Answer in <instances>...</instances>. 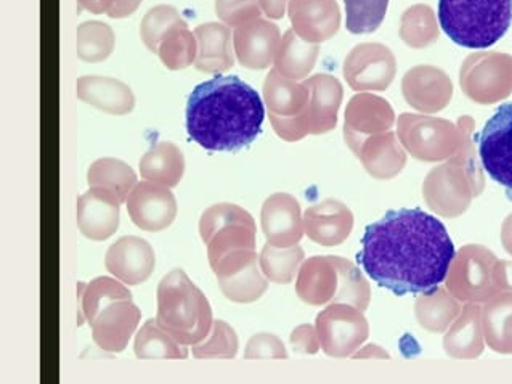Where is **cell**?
Segmentation results:
<instances>
[{"mask_svg":"<svg viewBox=\"0 0 512 384\" xmlns=\"http://www.w3.org/2000/svg\"><path fill=\"white\" fill-rule=\"evenodd\" d=\"M200 235L208 245L211 269L241 254L256 251V222L241 206L219 203L204 211Z\"/></svg>","mask_w":512,"mask_h":384,"instance_id":"obj_5","label":"cell"},{"mask_svg":"<svg viewBox=\"0 0 512 384\" xmlns=\"http://www.w3.org/2000/svg\"><path fill=\"white\" fill-rule=\"evenodd\" d=\"M443 33L466 49H488L508 33L512 0H439Z\"/></svg>","mask_w":512,"mask_h":384,"instance_id":"obj_4","label":"cell"},{"mask_svg":"<svg viewBox=\"0 0 512 384\" xmlns=\"http://www.w3.org/2000/svg\"><path fill=\"white\" fill-rule=\"evenodd\" d=\"M501 243L504 250L512 256V214H509L501 225Z\"/></svg>","mask_w":512,"mask_h":384,"instance_id":"obj_55","label":"cell"},{"mask_svg":"<svg viewBox=\"0 0 512 384\" xmlns=\"http://www.w3.org/2000/svg\"><path fill=\"white\" fill-rule=\"evenodd\" d=\"M354 359H391V354L378 344H366L352 354Z\"/></svg>","mask_w":512,"mask_h":384,"instance_id":"obj_52","label":"cell"},{"mask_svg":"<svg viewBox=\"0 0 512 384\" xmlns=\"http://www.w3.org/2000/svg\"><path fill=\"white\" fill-rule=\"evenodd\" d=\"M399 137L410 155L421 161L450 160L460 148V127L447 119L402 115Z\"/></svg>","mask_w":512,"mask_h":384,"instance_id":"obj_8","label":"cell"},{"mask_svg":"<svg viewBox=\"0 0 512 384\" xmlns=\"http://www.w3.org/2000/svg\"><path fill=\"white\" fill-rule=\"evenodd\" d=\"M185 172V158L172 142H159L140 160V176L164 187H175Z\"/></svg>","mask_w":512,"mask_h":384,"instance_id":"obj_32","label":"cell"},{"mask_svg":"<svg viewBox=\"0 0 512 384\" xmlns=\"http://www.w3.org/2000/svg\"><path fill=\"white\" fill-rule=\"evenodd\" d=\"M135 356L142 360L187 359L188 349L169 335L156 319L143 323L135 336Z\"/></svg>","mask_w":512,"mask_h":384,"instance_id":"obj_37","label":"cell"},{"mask_svg":"<svg viewBox=\"0 0 512 384\" xmlns=\"http://www.w3.org/2000/svg\"><path fill=\"white\" fill-rule=\"evenodd\" d=\"M443 349L453 359L472 360L482 356L485 349L482 307L468 303L448 328L443 338Z\"/></svg>","mask_w":512,"mask_h":384,"instance_id":"obj_26","label":"cell"},{"mask_svg":"<svg viewBox=\"0 0 512 384\" xmlns=\"http://www.w3.org/2000/svg\"><path fill=\"white\" fill-rule=\"evenodd\" d=\"M339 290V270L333 256H313L302 262L296 293L309 306L333 303Z\"/></svg>","mask_w":512,"mask_h":384,"instance_id":"obj_23","label":"cell"},{"mask_svg":"<svg viewBox=\"0 0 512 384\" xmlns=\"http://www.w3.org/2000/svg\"><path fill=\"white\" fill-rule=\"evenodd\" d=\"M264 102L238 76H217L191 92L187 131L209 152H238L262 132Z\"/></svg>","mask_w":512,"mask_h":384,"instance_id":"obj_2","label":"cell"},{"mask_svg":"<svg viewBox=\"0 0 512 384\" xmlns=\"http://www.w3.org/2000/svg\"><path fill=\"white\" fill-rule=\"evenodd\" d=\"M140 4L142 0H113V5L106 15L114 20L131 17L132 13L139 9Z\"/></svg>","mask_w":512,"mask_h":384,"instance_id":"obj_51","label":"cell"},{"mask_svg":"<svg viewBox=\"0 0 512 384\" xmlns=\"http://www.w3.org/2000/svg\"><path fill=\"white\" fill-rule=\"evenodd\" d=\"M458 127L461 131V142L458 152L450 158L455 163L461 164L471 176L472 184H474V190H476V197H479L480 193L484 192L485 179L484 172L480 168L479 160H477L476 148H474V142H472V132H474V119L469 116H463L458 121Z\"/></svg>","mask_w":512,"mask_h":384,"instance_id":"obj_46","label":"cell"},{"mask_svg":"<svg viewBox=\"0 0 512 384\" xmlns=\"http://www.w3.org/2000/svg\"><path fill=\"white\" fill-rule=\"evenodd\" d=\"M261 224L267 243L277 248L297 245L304 237L301 205L289 193H273L264 201Z\"/></svg>","mask_w":512,"mask_h":384,"instance_id":"obj_14","label":"cell"},{"mask_svg":"<svg viewBox=\"0 0 512 384\" xmlns=\"http://www.w3.org/2000/svg\"><path fill=\"white\" fill-rule=\"evenodd\" d=\"M87 182L92 188H102L126 203L132 188L137 185V174L129 164L116 158H100L92 163L87 172Z\"/></svg>","mask_w":512,"mask_h":384,"instance_id":"obj_35","label":"cell"},{"mask_svg":"<svg viewBox=\"0 0 512 384\" xmlns=\"http://www.w3.org/2000/svg\"><path fill=\"white\" fill-rule=\"evenodd\" d=\"M119 206L111 193L90 187L78 198L79 232L94 242L108 240L119 227Z\"/></svg>","mask_w":512,"mask_h":384,"instance_id":"obj_22","label":"cell"},{"mask_svg":"<svg viewBox=\"0 0 512 384\" xmlns=\"http://www.w3.org/2000/svg\"><path fill=\"white\" fill-rule=\"evenodd\" d=\"M238 352V336L224 320H216L211 333L193 346L196 359H233Z\"/></svg>","mask_w":512,"mask_h":384,"instance_id":"obj_45","label":"cell"},{"mask_svg":"<svg viewBox=\"0 0 512 384\" xmlns=\"http://www.w3.org/2000/svg\"><path fill=\"white\" fill-rule=\"evenodd\" d=\"M400 36L415 49H424L427 45L434 44L439 37V26L432 10L426 5H418L408 10L402 18Z\"/></svg>","mask_w":512,"mask_h":384,"instance_id":"obj_42","label":"cell"},{"mask_svg":"<svg viewBox=\"0 0 512 384\" xmlns=\"http://www.w3.org/2000/svg\"><path fill=\"white\" fill-rule=\"evenodd\" d=\"M79 325L84 322H94L98 312L106 304L119 299H132V293L126 283L114 277H97L86 285L79 282Z\"/></svg>","mask_w":512,"mask_h":384,"instance_id":"obj_34","label":"cell"},{"mask_svg":"<svg viewBox=\"0 0 512 384\" xmlns=\"http://www.w3.org/2000/svg\"><path fill=\"white\" fill-rule=\"evenodd\" d=\"M320 47L318 44L304 41L294 29H289L281 39L280 49L275 57V70L285 78L299 81L309 76L317 62Z\"/></svg>","mask_w":512,"mask_h":384,"instance_id":"obj_33","label":"cell"},{"mask_svg":"<svg viewBox=\"0 0 512 384\" xmlns=\"http://www.w3.org/2000/svg\"><path fill=\"white\" fill-rule=\"evenodd\" d=\"M397 73L395 57L381 44H360L344 62V76L354 90H386Z\"/></svg>","mask_w":512,"mask_h":384,"instance_id":"obj_12","label":"cell"},{"mask_svg":"<svg viewBox=\"0 0 512 384\" xmlns=\"http://www.w3.org/2000/svg\"><path fill=\"white\" fill-rule=\"evenodd\" d=\"M479 156L495 182L512 192V103H504L479 135Z\"/></svg>","mask_w":512,"mask_h":384,"instance_id":"obj_11","label":"cell"},{"mask_svg":"<svg viewBox=\"0 0 512 384\" xmlns=\"http://www.w3.org/2000/svg\"><path fill=\"white\" fill-rule=\"evenodd\" d=\"M496 261L485 246H463L448 269L445 288L461 303H485L501 291L493 278Z\"/></svg>","mask_w":512,"mask_h":384,"instance_id":"obj_6","label":"cell"},{"mask_svg":"<svg viewBox=\"0 0 512 384\" xmlns=\"http://www.w3.org/2000/svg\"><path fill=\"white\" fill-rule=\"evenodd\" d=\"M289 341L293 344L294 351L299 352V354L313 356L322 348L317 327H313L310 323H304V325L294 328Z\"/></svg>","mask_w":512,"mask_h":384,"instance_id":"obj_49","label":"cell"},{"mask_svg":"<svg viewBox=\"0 0 512 384\" xmlns=\"http://www.w3.org/2000/svg\"><path fill=\"white\" fill-rule=\"evenodd\" d=\"M217 280L225 298L238 304L254 303L269 288V280L262 274L259 258Z\"/></svg>","mask_w":512,"mask_h":384,"instance_id":"obj_36","label":"cell"},{"mask_svg":"<svg viewBox=\"0 0 512 384\" xmlns=\"http://www.w3.org/2000/svg\"><path fill=\"white\" fill-rule=\"evenodd\" d=\"M116 37L102 21H87L78 28V57L82 62H103L113 54Z\"/></svg>","mask_w":512,"mask_h":384,"instance_id":"obj_40","label":"cell"},{"mask_svg":"<svg viewBox=\"0 0 512 384\" xmlns=\"http://www.w3.org/2000/svg\"><path fill=\"white\" fill-rule=\"evenodd\" d=\"M78 97L108 115L122 116L135 107L134 92L122 81L105 76H82L78 81Z\"/></svg>","mask_w":512,"mask_h":384,"instance_id":"obj_27","label":"cell"},{"mask_svg":"<svg viewBox=\"0 0 512 384\" xmlns=\"http://www.w3.org/2000/svg\"><path fill=\"white\" fill-rule=\"evenodd\" d=\"M344 4L350 33L370 34L382 25L389 0H344Z\"/></svg>","mask_w":512,"mask_h":384,"instance_id":"obj_44","label":"cell"},{"mask_svg":"<svg viewBox=\"0 0 512 384\" xmlns=\"http://www.w3.org/2000/svg\"><path fill=\"white\" fill-rule=\"evenodd\" d=\"M79 12L87 10V12L94 13V15H102L108 13L113 5V0H78Z\"/></svg>","mask_w":512,"mask_h":384,"instance_id":"obj_54","label":"cell"},{"mask_svg":"<svg viewBox=\"0 0 512 384\" xmlns=\"http://www.w3.org/2000/svg\"><path fill=\"white\" fill-rule=\"evenodd\" d=\"M289 18L297 36L312 44L328 41L341 25L336 0H289Z\"/></svg>","mask_w":512,"mask_h":384,"instance_id":"obj_20","label":"cell"},{"mask_svg":"<svg viewBox=\"0 0 512 384\" xmlns=\"http://www.w3.org/2000/svg\"><path fill=\"white\" fill-rule=\"evenodd\" d=\"M423 195L431 211L455 219L468 211L472 198H476V190L469 172L450 160L427 174Z\"/></svg>","mask_w":512,"mask_h":384,"instance_id":"obj_10","label":"cell"},{"mask_svg":"<svg viewBox=\"0 0 512 384\" xmlns=\"http://www.w3.org/2000/svg\"><path fill=\"white\" fill-rule=\"evenodd\" d=\"M304 258V250L299 245L277 248L267 243L259 256V266L269 282L286 285L299 274Z\"/></svg>","mask_w":512,"mask_h":384,"instance_id":"obj_38","label":"cell"},{"mask_svg":"<svg viewBox=\"0 0 512 384\" xmlns=\"http://www.w3.org/2000/svg\"><path fill=\"white\" fill-rule=\"evenodd\" d=\"M156 322L185 346H195L211 333V304L185 270H172L159 283Z\"/></svg>","mask_w":512,"mask_h":384,"instance_id":"obj_3","label":"cell"},{"mask_svg":"<svg viewBox=\"0 0 512 384\" xmlns=\"http://www.w3.org/2000/svg\"><path fill=\"white\" fill-rule=\"evenodd\" d=\"M352 229L354 214L341 201L326 200L305 209V235L318 245H341L349 238Z\"/></svg>","mask_w":512,"mask_h":384,"instance_id":"obj_21","label":"cell"},{"mask_svg":"<svg viewBox=\"0 0 512 384\" xmlns=\"http://www.w3.org/2000/svg\"><path fill=\"white\" fill-rule=\"evenodd\" d=\"M159 58L172 71L185 70L195 65L198 57V39L187 26L172 28L159 45Z\"/></svg>","mask_w":512,"mask_h":384,"instance_id":"obj_39","label":"cell"},{"mask_svg":"<svg viewBox=\"0 0 512 384\" xmlns=\"http://www.w3.org/2000/svg\"><path fill=\"white\" fill-rule=\"evenodd\" d=\"M352 152L360 158L366 171L374 179H392L407 164V155L397 142L394 132L370 135L358 143Z\"/></svg>","mask_w":512,"mask_h":384,"instance_id":"obj_25","label":"cell"},{"mask_svg":"<svg viewBox=\"0 0 512 384\" xmlns=\"http://www.w3.org/2000/svg\"><path fill=\"white\" fill-rule=\"evenodd\" d=\"M461 309L460 301L447 288L440 286L424 291L415 301L416 320L431 333L447 331L460 315Z\"/></svg>","mask_w":512,"mask_h":384,"instance_id":"obj_30","label":"cell"},{"mask_svg":"<svg viewBox=\"0 0 512 384\" xmlns=\"http://www.w3.org/2000/svg\"><path fill=\"white\" fill-rule=\"evenodd\" d=\"M403 95L411 107L424 113H437L447 107L453 95V84L445 71L435 66H416L405 74Z\"/></svg>","mask_w":512,"mask_h":384,"instance_id":"obj_19","label":"cell"},{"mask_svg":"<svg viewBox=\"0 0 512 384\" xmlns=\"http://www.w3.org/2000/svg\"><path fill=\"white\" fill-rule=\"evenodd\" d=\"M244 359H288V351L278 336L259 333L246 344Z\"/></svg>","mask_w":512,"mask_h":384,"instance_id":"obj_48","label":"cell"},{"mask_svg":"<svg viewBox=\"0 0 512 384\" xmlns=\"http://www.w3.org/2000/svg\"><path fill=\"white\" fill-rule=\"evenodd\" d=\"M233 44L241 65L251 70H265L275 62L280 49V29L269 21L256 18L235 29Z\"/></svg>","mask_w":512,"mask_h":384,"instance_id":"obj_16","label":"cell"},{"mask_svg":"<svg viewBox=\"0 0 512 384\" xmlns=\"http://www.w3.org/2000/svg\"><path fill=\"white\" fill-rule=\"evenodd\" d=\"M261 9L264 10L267 17L273 20H280L285 17L286 0H259Z\"/></svg>","mask_w":512,"mask_h":384,"instance_id":"obj_53","label":"cell"},{"mask_svg":"<svg viewBox=\"0 0 512 384\" xmlns=\"http://www.w3.org/2000/svg\"><path fill=\"white\" fill-rule=\"evenodd\" d=\"M394 121V110L386 100L371 94L355 95L347 105L344 124V135L349 147L354 150L366 137L389 131Z\"/></svg>","mask_w":512,"mask_h":384,"instance_id":"obj_18","label":"cell"},{"mask_svg":"<svg viewBox=\"0 0 512 384\" xmlns=\"http://www.w3.org/2000/svg\"><path fill=\"white\" fill-rule=\"evenodd\" d=\"M127 213L139 229L145 232H161L174 222L177 216V200L169 187L151 180L137 182L127 197Z\"/></svg>","mask_w":512,"mask_h":384,"instance_id":"obj_13","label":"cell"},{"mask_svg":"<svg viewBox=\"0 0 512 384\" xmlns=\"http://www.w3.org/2000/svg\"><path fill=\"white\" fill-rule=\"evenodd\" d=\"M485 343L492 351L512 354V291H500L482 307Z\"/></svg>","mask_w":512,"mask_h":384,"instance_id":"obj_31","label":"cell"},{"mask_svg":"<svg viewBox=\"0 0 512 384\" xmlns=\"http://www.w3.org/2000/svg\"><path fill=\"white\" fill-rule=\"evenodd\" d=\"M264 99L270 115L293 118L304 113L309 105L310 90L272 70L264 82Z\"/></svg>","mask_w":512,"mask_h":384,"instance_id":"obj_29","label":"cell"},{"mask_svg":"<svg viewBox=\"0 0 512 384\" xmlns=\"http://www.w3.org/2000/svg\"><path fill=\"white\" fill-rule=\"evenodd\" d=\"M142 312L132 299H119L106 304L98 312L92 327V336L98 348L108 352H122L139 327Z\"/></svg>","mask_w":512,"mask_h":384,"instance_id":"obj_15","label":"cell"},{"mask_svg":"<svg viewBox=\"0 0 512 384\" xmlns=\"http://www.w3.org/2000/svg\"><path fill=\"white\" fill-rule=\"evenodd\" d=\"M318 338L326 356L346 359L370 336V323L363 311L346 303H331L315 320Z\"/></svg>","mask_w":512,"mask_h":384,"instance_id":"obj_9","label":"cell"},{"mask_svg":"<svg viewBox=\"0 0 512 384\" xmlns=\"http://www.w3.org/2000/svg\"><path fill=\"white\" fill-rule=\"evenodd\" d=\"M339 270V290L333 303H346L365 312L370 306L371 286L366 280L362 270L346 258L333 256Z\"/></svg>","mask_w":512,"mask_h":384,"instance_id":"obj_41","label":"cell"},{"mask_svg":"<svg viewBox=\"0 0 512 384\" xmlns=\"http://www.w3.org/2000/svg\"><path fill=\"white\" fill-rule=\"evenodd\" d=\"M460 84L472 102L492 105L512 94V55L479 52L461 66Z\"/></svg>","mask_w":512,"mask_h":384,"instance_id":"obj_7","label":"cell"},{"mask_svg":"<svg viewBox=\"0 0 512 384\" xmlns=\"http://www.w3.org/2000/svg\"><path fill=\"white\" fill-rule=\"evenodd\" d=\"M105 266L122 283L142 285L155 270V251L143 238L122 237L110 246L106 253Z\"/></svg>","mask_w":512,"mask_h":384,"instance_id":"obj_17","label":"cell"},{"mask_svg":"<svg viewBox=\"0 0 512 384\" xmlns=\"http://www.w3.org/2000/svg\"><path fill=\"white\" fill-rule=\"evenodd\" d=\"M177 26H187V23L172 5H158L155 9L148 10L140 25L143 44L147 45L148 50L158 54L164 36Z\"/></svg>","mask_w":512,"mask_h":384,"instance_id":"obj_43","label":"cell"},{"mask_svg":"<svg viewBox=\"0 0 512 384\" xmlns=\"http://www.w3.org/2000/svg\"><path fill=\"white\" fill-rule=\"evenodd\" d=\"M493 278L501 291H512V261L498 259L493 269Z\"/></svg>","mask_w":512,"mask_h":384,"instance_id":"obj_50","label":"cell"},{"mask_svg":"<svg viewBox=\"0 0 512 384\" xmlns=\"http://www.w3.org/2000/svg\"><path fill=\"white\" fill-rule=\"evenodd\" d=\"M304 84L310 90L309 105L305 108L310 134L333 131L338 124V110L344 97L341 82L328 74H317Z\"/></svg>","mask_w":512,"mask_h":384,"instance_id":"obj_24","label":"cell"},{"mask_svg":"<svg viewBox=\"0 0 512 384\" xmlns=\"http://www.w3.org/2000/svg\"><path fill=\"white\" fill-rule=\"evenodd\" d=\"M259 0H216L217 17L227 26H238L261 15Z\"/></svg>","mask_w":512,"mask_h":384,"instance_id":"obj_47","label":"cell"},{"mask_svg":"<svg viewBox=\"0 0 512 384\" xmlns=\"http://www.w3.org/2000/svg\"><path fill=\"white\" fill-rule=\"evenodd\" d=\"M198 39L196 70L203 73H224L230 70L235 58L232 50V31L227 25L206 23L195 29Z\"/></svg>","mask_w":512,"mask_h":384,"instance_id":"obj_28","label":"cell"},{"mask_svg":"<svg viewBox=\"0 0 512 384\" xmlns=\"http://www.w3.org/2000/svg\"><path fill=\"white\" fill-rule=\"evenodd\" d=\"M445 225L423 209H395L368 225L357 261L395 296L421 295L445 282L455 258Z\"/></svg>","mask_w":512,"mask_h":384,"instance_id":"obj_1","label":"cell"}]
</instances>
